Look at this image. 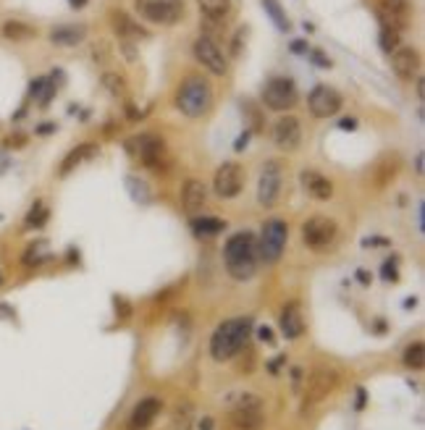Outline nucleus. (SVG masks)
<instances>
[{
    "label": "nucleus",
    "instance_id": "1",
    "mask_svg": "<svg viewBox=\"0 0 425 430\" xmlns=\"http://www.w3.org/2000/svg\"><path fill=\"white\" fill-rule=\"evenodd\" d=\"M223 263L226 270L234 281H250L255 270H258V244H255V233L252 231H236L228 236L223 244Z\"/></svg>",
    "mask_w": 425,
    "mask_h": 430
},
{
    "label": "nucleus",
    "instance_id": "2",
    "mask_svg": "<svg viewBox=\"0 0 425 430\" xmlns=\"http://www.w3.org/2000/svg\"><path fill=\"white\" fill-rule=\"evenodd\" d=\"M252 318H231L216 328V333L210 336V357L216 362L234 360L242 352L252 333Z\"/></svg>",
    "mask_w": 425,
    "mask_h": 430
},
{
    "label": "nucleus",
    "instance_id": "3",
    "mask_svg": "<svg viewBox=\"0 0 425 430\" xmlns=\"http://www.w3.org/2000/svg\"><path fill=\"white\" fill-rule=\"evenodd\" d=\"M176 111L187 118H202L213 108V87L200 74H189L182 79V84L176 89Z\"/></svg>",
    "mask_w": 425,
    "mask_h": 430
},
{
    "label": "nucleus",
    "instance_id": "4",
    "mask_svg": "<svg viewBox=\"0 0 425 430\" xmlns=\"http://www.w3.org/2000/svg\"><path fill=\"white\" fill-rule=\"evenodd\" d=\"M126 153L131 158H139V163L148 165V168H155L160 171L168 160V150H165V142L160 134L155 131H142V134H134L131 139H126Z\"/></svg>",
    "mask_w": 425,
    "mask_h": 430
},
{
    "label": "nucleus",
    "instance_id": "5",
    "mask_svg": "<svg viewBox=\"0 0 425 430\" xmlns=\"http://www.w3.org/2000/svg\"><path fill=\"white\" fill-rule=\"evenodd\" d=\"M287 239H289V228L284 221L278 218H270L265 221L260 228V236H255V244H258V260H263L265 265H276L284 250H287Z\"/></svg>",
    "mask_w": 425,
    "mask_h": 430
},
{
    "label": "nucleus",
    "instance_id": "6",
    "mask_svg": "<svg viewBox=\"0 0 425 430\" xmlns=\"http://www.w3.org/2000/svg\"><path fill=\"white\" fill-rule=\"evenodd\" d=\"M228 430H263L265 425V414H263V399L260 396H239L234 407L228 409L226 417Z\"/></svg>",
    "mask_w": 425,
    "mask_h": 430
},
{
    "label": "nucleus",
    "instance_id": "7",
    "mask_svg": "<svg viewBox=\"0 0 425 430\" xmlns=\"http://www.w3.org/2000/svg\"><path fill=\"white\" fill-rule=\"evenodd\" d=\"M297 100H299V92H297L294 79L273 77L263 87V103H265L268 111H278V113L292 111L297 105Z\"/></svg>",
    "mask_w": 425,
    "mask_h": 430
},
{
    "label": "nucleus",
    "instance_id": "8",
    "mask_svg": "<svg viewBox=\"0 0 425 430\" xmlns=\"http://www.w3.org/2000/svg\"><path fill=\"white\" fill-rule=\"evenodd\" d=\"M338 383V373L333 368H315L310 375H307V386H304L302 394V412H310L313 407H318L326 399V396L336 388Z\"/></svg>",
    "mask_w": 425,
    "mask_h": 430
},
{
    "label": "nucleus",
    "instance_id": "9",
    "mask_svg": "<svg viewBox=\"0 0 425 430\" xmlns=\"http://www.w3.org/2000/svg\"><path fill=\"white\" fill-rule=\"evenodd\" d=\"M338 236L336 221H331L329 215H313L307 224L302 226V241L315 252H323L333 247V241Z\"/></svg>",
    "mask_w": 425,
    "mask_h": 430
},
{
    "label": "nucleus",
    "instance_id": "10",
    "mask_svg": "<svg viewBox=\"0 0 425 430\" xmlns=\"http://www.w3.org/2000/svg\"><path fill=\"white\" fill-rule=\"evenodd\" d=\"M134 9L153 24H176L184 18V0H134Z\"/></svg>",
    "mask_w": 425,
    "mask_h": 430
},
{
    "label": "nucleus",
    "instance_id": "11",
    "mask_svg": "<svg viewBox=\"0 0 425 430\" xmlns=\"http://www.w3.org/2000/svg\"><path fill=\"white\" fill-rule=\"evenodd\" d=\"M192 53H194V58L200 63L202 69H208L210 74H216V77H226V71H228V60L223 55V48L208 35H200L192 45Z\"/></svg>",
    "mask_w": 425,
    "mask_h": 430
},
{
    "label": "nucleus",
    "instance_id": "12",
    "mask_svg": "<svg viewBox=\"0 0 425 430\" xmlns=\"http://www.w3.org/2000/svg\"><path fill=\"white\" fill-rule=\"evenodd\" d=\"M281 187H284V165L278 160H268L263 165L260 181H258V202L263 207H273L281 197Z\"/></svg>",
    "mask_w": 425,
    "mask_h": 430
},
{
    "label": "nucleus",
    "instance_id": "13",
    "mask_svg": "<svg viewBox=\"0 0 425 430\" xmlns=\"http://www.w3.org/2000/svg\"><path fill=\"white\" fill-rule=\"evenodd\" d=\"M244 187V168L234 160L218 165L216 176H213V192L221 199H234Z\"/></svg>",
    "mask_w": 425,
    "mask_h": 430
},
{
    "label": "nucleus",
    "instance_id": "14",
    "mask_svg": "<svg viewBox=\"0 0 425 430\" xmlns=\"http://www.w3.org/2000/svg\"><path fill=\"white\" fill-rule=\"evenodd\" d=\"M375 13H378L381 26L404 32L409 26V16H412V3L409 0H378Z\"/></svg>",
    "mask_w": 425,
    "mask_h": 430
},
{
    "label": "nucleus",
    "instance_id": "15",
    "mask_svg": "<svg viewBox=\"0 0 425 430\" xmlns=\"http://www.w3.org/2000/svg\"><path fill=\"white\" fill-rule=\"evenodd\" d=\"M341 95H338V89L329 84H318L310 92L307 97V105H310V113H313L315 118H331V116H336L341 111Z\"/></svg>",
    "mask_w": 425,
    "mask_h": 430
},
{
    "label": "nucleus",
    "instance_id": "16",
    "mask_svg": "<svg viewBox=\"0 0 425 430\" xmlns=\"http://www.w3.org/2000/svg\"><path fill=\"white\" fill-rule=\"evenodd\" d=\"M273 142H276L278 150L284 153H292L299 147L302 142V123L297 116H281V118L273 123Z\"/></svg>",
    "mask_w": 425,
    "mask_h": 430
},
{
    "label": "nucleus",
    "instance_id": "17",
    "mask_svg": "<svg viewBox=\"0 0 425 430\" xmlns=\"http://www.w3.org/2000/svg\"><path fill=\"white\" fill-rule=\"evenodd\" d=\"M391 69L399 79L409 82V79H415L420 74V53L417 48L412 45H399L397 50L391 53Z\"/></svg>",
    "mask_w": 425,
    "mask_h": 430
},
{
    "label": "nucleus",
    "instance_id": "18",
    "mask_svg": "<svg viewBox=\"0 0 425 430\" xmlns=\"http://www.w3.org/2000/svg\"><path fill=\"white\" fill-rule=\"evenodd\" d=\"M160 409H163V399H158V396L142 399V402L131 409L129 420H126V430H150V425L155 422Z\"/></svg>",
    "mask_w": 425,
    "mask_h": 430
},
{
    "label": "nucleus",
    "instance_id": "19",
    "mask_svg": "<svg viewBox=\"0 0 425 430\" xmlns=\"http://www.w3.org/2000/svg\"><path fill=\"white\" fill-rule=\"evenodd\" d=\"M111 24H113V32L121 37L123 43H139V40H148L150 32L142 29V26L123 11H113L111 13Z\"/></svg>",
    "mask_w": 425,
    "mask_h": 430
},
{
    "label": "nucleus",
    "instance_id": "20",
    "mask_svg": "<svg viewBox=\"0 0 425 430\" xmlns=\"http://www.w3.org/2000/svg\"><path fill=\"white\" fill-rule=\"evenodd\" d=\"M278 326H281V333H284L287 341H297V338L304 333V318H302V310H299L297 302H289L287 307L281 310Z\"/></svg>",
    "mask_w": 425,
    "mask_h": 430
},
{
    "label": "nucleus",
    "instance_id": "21",
    "mask_svg": "<svg viewBox=\"0 0 425 430\" xmlns=\"http://www.w3.org/2000/svg\"><path fill=\"white\" fill-rule=\"evenodd\" d=\"M205 202H208V189H205V184L197 179H189L184 181L182 187V205L184 210L189 215H197L205 207Z\"/></svg>",
    "mask_w": 425,
    "mask_h": 430
},
{
    "label": "nucleus",
    "instance_id": "22",
    "mask_svg": "<svg viewBox=\"0 0 425 430\" xmlns=\"http://www.w3.org/2000/svg\"><path fill=\"white\" fill-rule=\"evenodd\" d=\"M302 187L304 192L310 194L313 199H321V202H326V199L333 197V184H331L326 176H323L321 171H302Z\"/></svg>",
    "mask_w": 425,
    "mask_h": 430
},
{
    "label": "nucleus",
    "instance_id": "23",
    "mask_svg": "<svg viewBox=\"0 0 425 430\" xmlns=\"http://www.w3.org/2000/svg\"><path fill=\"white\" fill-rule=\"evenodd\" d=\"M50 43L61 45V48H74V45L84 43L87 37V26L84 24H58L50 29Z\"/></svg>",
    "mask_w": 425,
    "mask_h": 430
},
{
    "label": "nucleus",
    "instance_id": "24",
    "mask_svg": "<svg viewBox=\"0 0 425 430\" xmlns=\"http://www.w3.org/2000/svg\"><path fill=\"white\" fill-rule=\"evenodd\" d=\"M189 228L194 231V236H200V239H210V236H218V233L223 231L226 224L221 218H210V215H194L189 221Z\"/></svg>",
    "mask_w": 425,
    "mask_h": 430
},
{
    "label": "nucleus",
    "instance_id": "25",
    "mask_svg": "<svg viewBox=\"0 0 425 430\" xmlns=\"http://www.w3.org/2000/svg\"><path fill=\"white\" fill-rule=\"evenodd\" d=\"M97 153V145H92V142H84V145H79L74 147L69 155L63 158V163H61V176H69L74 168H79V165L84 163L87 158H92Z\"/></svg>",
    "mask_w": 425,
    "mask_h": 430
},
{
    "label": "nucleus",
    "instance_id": "26",
    "mask_svg": "<svg viewBox=\"0 0 425 430\" xmlns=\"http://www.w3.org/2000/svg\"><path fill=\"white\" fill-rule=\"evenodd\" d=\"M0 32H3V37H6V40H11V43H24V40H32V37L37 35L35 26L24 24V21H16V18L3 21Z\"/></svg>",
    "mask_w": 425,
    "mask_h": 430
},
{
    "label": "nucleus",
    "instance_id": "27",
    "mask_svg": "<svg viewBox=\"0 0 425 430\" xmlns=\"http://www.w3.org/2000/svg\"><path fill=\"white\" fill-rule=\"evenodd\" d=\"M197 9L208 21H223L231 13V0H197Z\"/></svg>",
    "mask_w": 425,
    "mask_h": 430
},
{
    "label": "nucleus",
    "instance_id": "28",
    "mask_svg": "<svg viewBox=\"0 0 425 430\" xmlns=\"http://www.w3.org/2000/svg\"><path fill=\"white\" fill-rule=\"evenodd\" d=\"M397 171H399V158H383L381 163L375 165V187H386L389 181H394V176H397Z\"/></svg>",
    "mask_w": 425,
    "mask_h": 430
},
{
    "label": "nucleus",
    "instance_id": "29",
    "mask_svg": "<svg viewBox=\"0 0 425 430\" xmlns=\"http://www.w3.org/2000/svg\"><path fill=\"white\" fill-rule=\"evenodd\" d=\"M263 9H265V13H268V18L276 24L278 32H289L292 29V21H289L287 11L281 9V3L278 0H263Z\"/></svg>",
    "mask_w": 425,
    "mask_h": 430
},
{
    "label": "nucleus",
    "instance_id": "30",
    "mask_svg": "<svg viewBox=\"0 0 425 430\" xmlns=\"http://www.w3.org/2000/svg\"><path fill=\"white\" fill-rule=\"evenodd\" d=\"M402 362H404V368H409V370H423L425 365V344L417 338V341H412V344L404 349V354H402Z\"/></svg>",
    "mask_w": 425,
    "mask_h": 430
},
{
    "label": "nucleus",
    "instance_id": "31",
    "mask_svg": "<svg viewBox=\"0 0 425 430\" xmlns=\"http://www.w3.org/2000/svg\"><path fill=\"white\" fill-rule=\"evenodd\" d=\"M103 87L108 89V95H113V97H123V95H126V89H129L126 79H123L121 74H116V71H105V74H103Z\"/></svg>",
    "mask_w": 425,
    "mask_h": 430
},
{
    "label": "nucleus",
    "instance_id": "32",
    "mask_svg": "<svg viewBox=\"0 0 425 430\" xmlns=\"http://www.w3.org/2000/svg\"><path fill=\"white\" fill-rule=\"evenodd\" d=\"M242 116L250 121V131H263V126H265L263 111L252 100H242Z\"/></svg>",
    "mask_w": 425,
    "mask_h": 430
},
{
    "label": "nucleus",
    "instance_id": "33",
    "mask_svg": "<svg viewBox=\"0 0 425 430\" xmlns=\"http://www.w3.org/2000/svg\"><path fill=\"white\" fill-rule=\"evenodd\" d=\"M399 35H402V32H397V29L381 26V32H378V45H381V50L391 55V53L399 48Z\"/></svg>",
    "mask_w": 425,
    "mask_h": 430
},
{
    "label": "nucleus",
    "instance_id": "34",
    "mask_svg": "<svg viewBox=\"0 0 425 430\" xmlns=\"http://www.w3.org/2000/svg\"><path fill=\"white\" fill-rule=\"evenodd\" d=\"M48 207L43 205V202H35V207L29 210V215H26V221L24 224L29 226V228H40V226H45L48 224Z\"/></svg>",
    "mask_w": 425,
    "mask_h": 430
},
{
    "label": "nucleus",
    "instance_id": "35",
    "mask_svg": "<svg viewBox=\"0 0 425 430\" xmlns=\"http://www.w3.org/2000/svg\"><path fill=\"white\" fill-rule=\"evenodd\" d=\"M126 187H129L131 197H134V199H139V202H150V187L142 179H137V176H129V179H126Z\"/></svg>",
    "mask_w": 425,
    "mask_h": 430
},
{
    "label": "nucleus",
    "instance_id": "36",
    "mask_svg": "<svg viewBox=\"0 0 425 430\" xmlns=\"http://www.w3.org/2000/svg\"><path fill=\"white\" fill-rule=\"evenodd\" d=\"M174 425H176V430H192V407L189 404L179 407Z\"/></svg>",
    "mask_w": 425,
    "mask_h": 430
},
{
    "label": "nucleus",
    "instance_id": "37",
    "mask_svg": "<svg viewBox=\"0 0 425 430\" xmlns=\"http://www.w3.org/2000/svg\"><path fill=\"white\" fill-rule=\"evenodd\" d=\"M48 258H50V255H45V252H40L37 247H32V250L24 252V258H21V265H26V268L40 265V263H45Z\"/></svg>",
    "mask_w": 425,
    "mask_h": 430
},
{
    "label": "nucleus",
    "instance_id": "38",
    "mask_svg": "<svg viewBox=\"0 0 425 430\" xmlns=\"http://www.w3.org/2000/svg\"><path fill=\"white\" fill-rule=\"evenodd\" d=\"M307 58L313 60L315 66H321V69H331V60L326 58V55H323V53L318 50V48H310V53H307Z\"/></svg>",
    "mask_w": 425,
    "mask_h": 430
},
{
    "label": "nucleus",
    "instance_id": "39",
    "mask_svg": "<svg viewBox=\"0 0 425 430\" xmlns=\"http://www.w3.org/2000/svg\"><path fill=\"white\" fill-rule=\"evenodd\" d=\"M116 315H118V320L131 318V304L126 299H121V297H116Z\"/></svg>",
    "mask_w": 425,
    "mask_h": 430
},
{
    "label": "nucleus",
    "instance_id": "40",
    "mask_svg": "<svg viewBox=\"0 0 425 430\" xmlns=\"http://www.w3.org/2000/svg\"><path fill=\"white\" fill-rule=\"evenodd\" d=\"M383 278H386V281H399L397 265H391V260H386V263H383Z\"/></svg>",
    "mask_w": 425,
    "mask_h": 430
},
{
    "label": "nucleus",
    "instance_id": "41",
    "mask_svg": "<svg viewBox=\"0 0 425 430\" xmlns=\"http://www.w3.org/2000/svg\"><path fill=\"white\" fill-rule=\"evenodd\" d=\"M292 53H294V55H307V53H310L307 40H294V43H292Z\"/></svg>",
    "mask_w": 425,
    "mask_h": 430
},
{
    "label": "nucleus",
    "instance_id": "42",
    "mask_svg": "<svg viewBox=\"0 0 425 430\" xmlns=\"http://www.w3.org/2000/svg\"><path fill=\"white\" fill-rule=\"evenodd\" d=\"M250 134H252L250 129H244V131H242V137H239V139L234 142V150H236V153H242L244 147H247V142H250Z\"/></svg>",
    "mask_w": 425,
    "mask_h": 430
},
{
    "label": "nucleus",
    "instance_id": "43",
    "mask_svg": "<svg viewBox=\"0 0 425 430\" xmlns=\"http://www.w3.org/2000/svg\"><path fill=\"white\" fill-rule=\"evenodd\" d=\"M258 336H260V341H265V344H273V331H270V328H260Z\"/></svg>",
    "mask_w": 425,
    "mask_h": 430
},
{
    "label": "nucleus",
    "instance_id": "44",
    "mask_svg": "<svg viewBox=\"0 0 425 430\" xmlns=\"http://www.w3.org/2000/svg\"><path fill=\"white\" fill-rule=\"evenodd\" d=\"M415 171H417V176H423L425 173V155L423 153H417V158H415Z\"/></svg>",
    "mask_w": 425,
    "mask_h": 430
},
{
    "label": "nucleus",
    "instance_id": "45",
    "mask_svg": "<svg viewBox=\"0 0 425 430\" xmlns=\"http://www.w3.org/2000/svg\"><path fill=\"white\" fill-rule=\"evenodd\" d=\"M292 380H294V383H292V386H294V391H299V386H302V370H299V368H294V370H292Z\"/></svg>",
    "mask_w": 425,
    "mask_h": 430
},
{
    "label": "nucleus",
    "instance_id": "46",
    "mask_svg": "<svg viewBox=\"0 0 425 430\" xmlns=\"http://www.w3.org/2000/svg\"><path fill=\"white\" fill-rule=\"evenodd\" d=\"M284 362H287V357H276V360H270L268 370H270V373H278V370H281V365H284Z\"/></svg>",
    "mask_w": 425,
    "mask_h": 430
},
{
    "label": "nucleus",
    "instance_id": "47",
    "mask_svg": "<svg viewBox=\"0 0 425 430\" xmlns=\"http://www.w3.org/2000/svg\"><path fill=\"white\" fill-rule=\"evenodd\" d=\"M126 116H129L131 121H137V118H142V116H145V113H142V111H137V108H134V105H126Z\"/></svg>",
    "mask_w": 425,
    "mask_h": 430
},
{
    "label": "nucleus",
    "instance_id": "48",
    "mask_svg": "<svg viewBox=\"0 0 425 430\" xmlns=\"http://www.w3.org/2000/svg\"><path fill=\"white\" fill-rule=\"evenodd\" d=\"M53 131H55V123H40V126H37V134H53Z\"/></svg>",
    "mask_w": 425,
    "mask_h": 430
},
{
    "label": "nucleus",
    "instance_id": "49",
    "mask_svg": "<svg viewBox=\"0 0 425 430\" xmlns=\"http://www.w3.org/2000/svg\"><path fill=\"white\" fill-rule=\"evenodd\" d=\"M338 126H341V129H357V121L355 118H341V123H338Z\"/></svg>",
    "mask_w": 425,
    "mask_h": 430
},
{
    "label": "nucleus",
    "instance_id": "50",
    "mask_svg": "<svg viewBox=\"0 0 425 430\" xmlns=\"http://www.w3.org/2000/svg\"><path fill=\"white\" fill-rule=\"evenodd\" d=\"M216 428V420L213 417H205V420L200 422V430H213Z\"/></svg>",
    "mask_w": 425,
    "mask_h": 430
},
{
    "label": "nucleus",
    "instance_id": "51",
    "mask_svg": "<svg viewBox=\"0 0 425 430\" xmlns=\"http://www.w3.org/2000/svg\"><path fill=\"white\" fill-rule=\"evenodd\" d=\"M363 407H365V391L360 388V391H357V409H363Z\"/></svg>",
    "mask_w": 425,
    "mask_h": 430
},
{
    "label": "nucleus",
    "instance_id": "52",
    "mask_svg": "<svg viewBox=\"0 0 425 430\" xmlns=\"http://www.w3.org/2000/svg\"><path fill=\"white\" fill-rule=\"evenodd\" d=\"M71 6H74V9H84V6H87V0H71Z\"/></svg>",
    "mask_w": 425,
    "mask_h": 430
},
{
    "label": "nucleus",
    "instance_id": "53",
    "mask_svg": "<svg viewBox=\"0 0 425 430\" xmlns=\"http://www.w3.org/2000/svg\"><path fill=\"white\" fill-rule=\"evenodd\" d=\"M357 275H360V281H363V284H370V278H368V273H365V270H360Z\"/></svg>",
    "mask_w": 425,
    "mask_h": 430
},
{
    "label": "nucleus",
    "instance_id": "54",
    "mask_svg": "<svg viewBox=\"0 0 425 430\" xmlns=\"http://www.w3.org/2000/svg\"><path fill=\"white\" fill-rule=\"evenodd\" d=\"M0 286H3V273H0Z\"/></svg>",
    "mask_w": 425,
    "mask_h": 430
}]
</instances>
